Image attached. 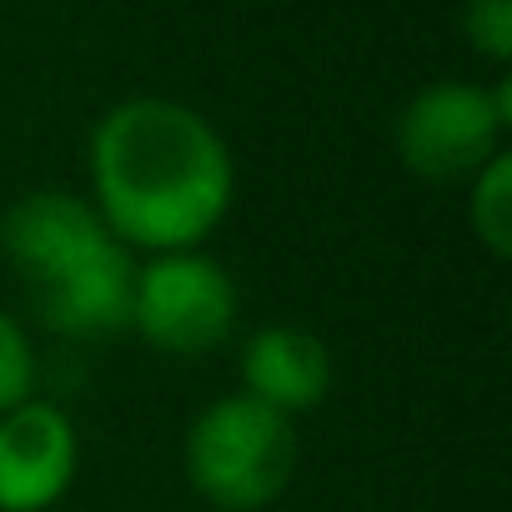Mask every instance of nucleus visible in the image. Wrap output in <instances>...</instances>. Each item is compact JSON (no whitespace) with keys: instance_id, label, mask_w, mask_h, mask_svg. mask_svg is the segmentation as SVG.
Masks as SVG:
<instances>
[{"instance_id":"10","label":"nucleus","mask_w":512,"mask_h":512,"mask_svg":"<svg viewBox=\"0 0 512 512\" xmlns=\"http://www.w3.org/2000/svg\"><path fill=\"white\" fill-rule=\"evenodd\" d=\"M462 31L487 61H512V0H467Z\"/></svg>"},{"instance_id":"2","label":"nucleus","mask_w":512,"mask_h":512,"mask_svg":"<svg viewBox=\"0 0 512 512\" xmlns=\"http://www.w3.org/2000/svg\"><path fill=\"white\" fill-rule=\"evenodd\" d=\"M0 256L21 297L71 342H101L131 327V251L111 236L91 201L71 191H31L0 216Z\"/></svg>"},{"instance_id":"3","label":"nucleus","mask_w":512,"mask_h":512,"mask_svg":"<svg viewBox=\"0 0 512 512\" xmlns=\"http://www.w3.org/2000/svg\"><path fill=\"white\" fill-rule=\"evenodd\" d=\"M297 422L246 392L206 402L186 427V482L216 512H262L297 477Z\"/></svg>"},{"instance_id":"9","label":"nucleus","mask_w":512,"mask_h":512,"mask_svg":"<svg viewBox=\"0 0 512 512\" xmlns=\"http://www.w3.org/2000/svg\"><path fill=\"white\" fill-rule=\"evenodd\" d=\"M36 387V352H31V337L26 327L0 307V417L11 407H21Z\"/></svg>"},{"instance_id":"8","label":"nucleus","mask_w":512,"mask_h":512,"mask_svg":"<svg viewBox=\"0 0 512 512\" xmlns=\"http://www.w3.org/2000/svg\"><path fill=\"white\" fill-rule=\"evenodd\" d=\"M467 221H472V236L497 256V262H507V256H512V156L507 151H497L472 176Z\"/></svg>"},{"instance_id":"6","label":"nucleus","mask_w":512,"mask_h":512,"mask_svg":"<svg viewBox=\"0 0 512 512\" xmlns=\"http://www.w3.org/2000/svg\"><path fill=\"white\" fill-rule=\"evenodd\" d=\"M76 427L56 402L26 397L0 417V512H46L76 477Z\"/></svg>"},{"instance_id":"5","label":"nucleus","mask_w":512,"mask_h":512,"mask_svg":"<svg viewBox=\"0 0 512 512\" xmlns=\"http://www.w3.org/2000/svg\"><path fill=\"white\" fill-rule=\"evenodd\" d=\"M236 327V287L201 251H166L136 267L131 332L166 357H206Z\"/></svg>"},{"instance_id":"7","label":"nucleus","mask_w":512,"mask_h":512,"mask_svg":"<svg viewBox=\"0 0 512 512\" xmlns=\"http://www.w3.org/2000/svg\"><path fill=\"white\" fill-rule=\"evenodd\" d=\"M241 392L297 422L302 412L322 407L332 392L327 342L312 337L307 327H292V322L251 332L241 347Z\"/></svg>"},{"instance_id":"4","label":"nucleus","mask_w":512,"mask_h":512,"mask_svg":"<svg viewBox=\"0 0 512 512\" xmlns=\"http://www.w3.org/2000/svg\"><path fill=\"white\" fill-rule=\"evenodd\" d=\"M507 126H512L507 81H497L492 91L472 81H432L402 106L392 141L412 176L452 186V181H472L502 151Z\"/></svg>"},{"instance_id":"1","label":"nucleus","mask_w":512,"mask_h":512,"mask_svg":"<svg viewBox=\"0 0 512 512\" xmlns=\"http://www.w3.org/2000/svg\"><path fill=\"white\" fill-rule=\"evenodd\" d=\"M96 216L131 251H196L236 196V166L206 116L166 96L111 106L91 131Z\"/></svg>"}]
</instances>
